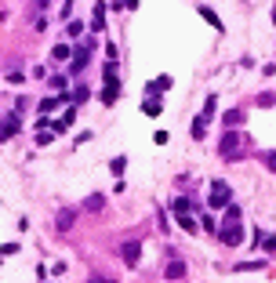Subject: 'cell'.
I'll return each instance as SVG.
<instances>
[{
    "mask_svg": "<svg viewBox=\"0 0 276 283\" xmlns=\"http://www.w3.org/2000/svg\"><path fill=\"white\" fill-rule=\"evenodd\" d=\"M87 58H91V44H80V48H77V58H69V73H73V77L87 66Z\"/></svg>",
    "mask_w": 276,
    "mask_h": 283,
    "instance_id": "obj_3",
    "label": "cell"
},
{
    "mask_svg": "<svg viewBox=\"0 0 276 283\" xmlns=\"http://www.w3.org/2000/svg\"><path fill=\"white\" fill-rule=\"evenodd\" d=\"M124 167H127V160H124V156H116L113 163H109V171H113V175H124Z\"/></svg>",
    "mask_w": 276,
    "mask_h": 283,
    "instance_id": "obj_21",
    "label": "cell"
},
{
    "mask_svg": "<svg viewBox=\"0 0 276 283\" xmlns=\"http://www.w3.org/2000/svg\"><path fill=\"white\" fill-rule=\"evenodd\" d=\"M73 102H87V87H77V91H73Z\"/></svg>",
    "mask_w": 276,
    "mask_h": 283,
    "instance_id": "obj_26",
    "label": "cell"
},
{
    "mask_svg": "<svg viewBox=\"0 0 276 283\" xmlns=\"http://www.w3.org/2000/svg\"><path fill=\"white\" fill-rule=\"evenodd\" d=\"M262 160H265V167L276 171V153H262Z\"/></svg>",
    "mask_w": 276,
    "mask_h": 283,
    "instance_id": "obj_25",
    "label": "cell"
},
{
    "mask_svg": "<svg viewBox=\"0 0 276 283\" xmlns=\"http://www.w3.org/2000/svg\"><path fill=\"white\" fill-rule=\"evenodd\" d=\"M66 29H69V36H80V33H84V26H80V22H69Z\"/></svg>",
    "mask_w": 276,
    "mask_h": 283,
    "instance_id": "obj_27",
    "label": "cell"
},
{
    "mask_svg": "<svg viewBox=\"0 0 276 283\" xmlns=\"http://www.w3.org/2000/svg\"><path fill=\"white\" fill-rule=\"evenodd\" d=\"M204 131H207V116H204V113H200V116H196V120H193V138H196V142H200V138H204Z\"/></svg>",
    "mask_w": 276,
    "mask_h": 283,
    "instance_id": "obj_14",
    "label": "cell"
},
{
    "mask_svg": "<svg viewBox=\"0 0 276 283\" xmlns=\"http://www.w3.org/2000/svg\"><path fill=\"white\" fill-rule=\"evenodd\" d=\"M200 15H204V22H207V26H215V29H218V33H222V29H225V26H222V18H218L215 11H211V7H207V4H200Z\"/></svg>",
    "mask_w": 276,
    "mask_h": 283,
    "instance_id": "obj_7",
    "label": "cell"
},
{
    "mask_svg": "<svg viewBox=\"0 0 276 283\" xmlns=\"http://www.w3.org/2000/svg\"><path fill=\"white\" fill-rule=\"evenodd\" d=\"M182 276H186V265H182V261H171L167 272H164V280H182Z\"/></svg>",
    "mask_w": 276,
    "mask_h": 283,
    "instance_id": "obj_13",
    "label": "cell"
},
{
    "mask_svg": "<svg viewBox=\"0 0 276 283\" xmlns=\"http://www.w3.org/2000/svg\"><path fill=\"white\" fill-rule=\"evenodd\" d=\"M174 214H178V225H182L186 232H196V218L189 214V207H186V211H174Z\"/></svg>",
    "mask_w": 276,
    "mask_h": 283,
    "instance_id": "obj_10",
    "label": "cell"
},
{
    "mask_svg": "<svg viewBox=\"0 0 276 283\" xmlns=\"http://www.w3.org/2000/svg\"><path fill=\"white\" fill-rule=\"evenodd\" d=\"M142 113H145V116H160V113H164V98L149 95V98L142 102Z\"/></svg>",
    "mask_w": 276,
    "mask_h": 283,
    "instance_id": "obj_5",
    "label": "cell"
},
{
    "mask_svg": "<svg viewBox=\"0 0 276 283\" xmlns=\"http://www.w3.org/2000/svg\"><path fill=\"white\" fill-rule=\"evenodd\" d=\"M215 109H218V95H207V102H204V116L207 120L215 116Z\"/></svg>",
    "mask_w": 276,
    "mask_h": 283,
    "instance_id": "obj_19",
    "label": "cell"
},
{
    "mask_svg": "<svg viewBox=\"0 0 276 283\" xmlns=\"http://www.w3.org/2000/svg\"><path fill=\"white\" fill-rule=\"evenodd\" d=\"M22 247H18V243H4V247H0V258H11V254H18Z\"/></svg>",
    "mask_w": 276,
    "mask_h": 283,
    "instance_id": "obj_22",
    "label": "cell"
},
{
    "mask_svg": "<svg viewBox=\"0 0 276 283\" xmlns=\"http://www.w3.org/2000/svg\"><path fill=\"white\" fill-rule=\"evenodd\" d=\"M171 87V77H160V80H153L149 84V95H156V91H167Z\"/></svg>",
    "mask_w": 276,
    "mask_h": 283,
    "instance_id": "obj_18",
    "label": "cell"
},
{
    "mask_svg": "<svg viewBox=\"0 0 276 283\" xmlns=\"http://www.w3.org/2000/svg\"><path fill=\"white\" fill-rule=\"evenodd\" d=\"M62 102H66V98H44V102H40V113L48 116V113H55V109H58Z\"/></svg>",
    "mask_w": 276,
    "mask_h": 283,
    "instance_id": "obj_17",
    "label": "cell"
},
{
    "mask_svg": "<svg viewBox=\"0 0 276 283\" xmlns=\"http://www.w3.org/2000/svg\"><path fill=\"white\" fill-rule=\"evenodd\" d=\"M138 254H142V243H124V261L127 265H138Z\"/></svg>",
    "mask_w": 276,
    "mask_h": 283,
    "instance_id": "obj_8",
    "label": "cell"
},
{
    "mask_svg": "<svg viewBox=\"0 0 276 283\" xmlns=\"http://www.w3.org/2000/svg\"><path fill=\"white\" fill-rule=\"evenodd\" d=\"M240 240H244V229H240V222H225V229H222V243L236 247Z\"/></svg>",
    "mask_w": 276,
    "mask_h": 283,
    "instance_id": "obj_4",
    "label": "cell"
},
{
    "mask_svg": "<svg viewBox=\"0 0 276 283\" xmlns=\"http://www.w3.org/2000/svg\"><path fill=\"white\" fill-rule=\"evenodd\" d=\"M262 269V261H240V265H236V272H258Z\"/></svg>",
    "mask_w": 276,
    "mask_h": 283,
    "instance_id": "obj_20",
    "label": "cell"
},
{
    "mask_svg": "<svg viewBox=\"0 0 276 283\" xmlns=\"http://www.w3.org/2000/svg\"><path fill=\"white\" fill-rule=\"evenodd\" d=\"M265 251H276V236H269V240H265Z\"/></svg>",
    "mask_w": 276,
    "mask_h": 283,
    "instance_id": "obj_29",
    "label": "cell"
},
{
    "mask_svg": "<svg viewBox=\"0 0 276 283\" xmlns=\"http://www.w3.org/2000/svg\"><path fill=\"white\" fill-rule=\"evenodd\" d=\"M106 26V4H95V18H91V29H102Z\"/></svg>",
    "mask_w": 276,
    "mask_h": 283,
    "instance_id": "obj_15",
    "label": "cell"
},
{
    "mask_svg": "<svg viewBox=\"0 0 276 283\" xmlns=\"http://www.w3.org/2000/svg\"><path fill=\"white\" fill-rule=\"evenodd\" d=\"M240 145H244V134L229 127V131L222 134V138H218V153H222L225 160H236V156H240Z\"/></svg>",
    "mask_w": 276,
    "mask_h": 283,
    "instance_id": "obj_1",
    "label": "cell"
},
{
    "mask_svg": "<svg viewBox=\"0 0 276 283\" xmlns=\"http://www.w3.org/2000/svg\"><path fill=\"white\" fill-rule=\"evenodd\" d=\"M102 207H106V196L102 193H95V196L84 200V211H102Z\"/></svg>",
    "mask_w": 276,
    "mask_h": 283,
    "instance_id": "obj_12",
    "label": "cell"
},
{
    "mask_svg": "<svg viewBox=\"0 0 276 283\" xmlns=\"http://www.w3.org/2000/svg\"><path fill=\"white\" fill-rule=\"evenodd\" d=\"M73 222H77V211H58V232H69Z\"/></svg>",
    "mask_w": 276,
    "mask_h": 283,
    "instance_id": "obj_11",
    "label": "cell"
},
{
    "mask_svg": "<svg viewBox=\"0 0 276 283\" xmlns=\"http://www.w3.org/2000/svg\"><path fill=\"white\" fill-rule=\"evenodd\" d=\"M18 127H22V124H18V116L11 113L4 124H0V138H11V134H18Z\"/></svg>",
    "mask_w": 276,
    "mask_h": 283,
    "instance_id": "obj_6",
    "label": "cell"
},
{
    "mask_svg": "<svg viewBox=\"0 0 276 283\" xmlns=\"http://www.w3.org/2000/svg\"><path fill=\"white\" fill-rule=\"evenodd\" d=\"M51 58H55V62H69V58H73V51H69V44H58V48H55V51H51Z\"/></svg>",
    "mask_w": 276,
    "mask_h": 283,
    "instance_id": "obj_16",
    "label": "cell"
},
{
    "mask_svg": "<svg viewBox=\"0 0 276 283\" xmlns=\"http://www.w3.org/2000/svg\"><path fill=\"white\" fill-rule=\"evenodd\" d=\"M273 102H276V95H269V91H265V95H258V105H262V109H269Z\"/></svg>",
    "mask_w": 276,
    "mask_h": 283,
    "instance_id": "obj_24",
    "label": "cell"
},
{
    "mask_svg": "<svg viewBox=\"0 0 276 283\" xmlns=\"http://www.w3.org/2000/svg\"><path fill=\"white\" fill-rule=\"evenodd\" d=\"M33 4H36V7H48V4H51V0H33Z\"/></svg>",
    "mask_w": 276,
    "mask_h": 283,
    "instance_id": "obj_30",
    "label": "cell"
},
{
    "mask_svg": "<svg viewBox=\"0 0 276 283\" xmlns=\"http://www.w3.org/2000/svg\"><path fill=\"white\" fill-rule=\"evenodd\" d=\"M244 116H247V109H229V113L222 116V124L225 127H236V124H244Z\"/></svg>",
    "mask_w": 276,
    "mask_h": 283,
    "instance_id": "obj_9",
    "label": "cell"
},
{
    "mask_svg": "<svg viewBox=\"0 0 276 283\" xmlns=\"http://www.w3.org/2000/svg\"><path fill=\"white\" fill-rule=\"evenodd\" d=\"M36 142L48 145V142H55V134H51V131H44V124H40V131H36Z\"/></svg>",
    "mask_w": 276,
    "mask_h": 283,
    "instance_id": "obj_23",
    "label": "cell"
},
{
    "mask_svg": "<svg viewBox=\"0 0 276 283\" xmlns=\"http://www.w3.org/2000/svg\"><path fill=\"white\" fill-rule=\"evenodd\" d=\"M48 80H51V87H55V91H62V87H66V77H48Z\"/></svg>",
    "mask_w": 276,
    "mask_h": 283,
    "instance_id": "obj_28",
    "label": "cell"
},
{
    "mask_svg": "<svg viewBox=\"0 0 276 283\" xmlns=\"http://www.w3.org/2000/svg\"><path fill=\"white\" fill-rule=\"evenodd\" d=\"M273 22H276V11H273Z\"/></svg>",
    "mask_w": 276,
    "mask_h": 283,
    "instance_id": "obj_31",
    "label": "cell"
},
{
    "mask_svg": "<svg viewBox=\"0 0 276 283\" xmlns=\"http://www.w3.org/2000/svg\"><path fill=\"white\" fill-rule=\"evenodd\" d=\"M207 204L215 207H225V204H233V189L225 185V181H211V196H207Z\"/></svg>",
    "mask_w": 276,
    "mask_h": 283,
    "instance_id": "obj_2",
    "label": "cell"
}]
</instances>
